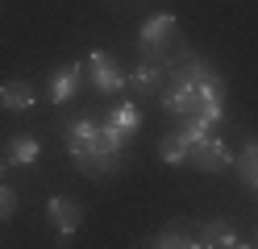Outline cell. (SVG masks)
Listing matches in <instances>:
<instances>
[{
    "label": "cell",
    "instance_id": "cell-1",
    "mask_svg": "<svg viewBox=\"0 0 258 249\" xmlns=\"http://www.w3.org/2000/svg\"><path fill=\"white\" fill-rule=\"evenodd\" d=\"M158 96H163V108L175 112L179 121H200L213 129L225 116V79L208 58L191 54V50L167 71V83Z\"/></svg>",
    "mask_w": 258,
    "mask_h": 249
},
{
    "label": "cell",
    "instance_id": "cell-2",
    "mask_svg": "<svg viewBox=\"0 0 258 249\" xmlns=\"http://www.w3.org/2000/svg\"><path fill=\"white\" fill-rule=\"evenodd\" d=\"M183 54H187V46H183V33H179L175 13H154V17H146V25H142V33H138V58L163 66V71H171Z\"/></svg>",
    "mask_w": 258,
    "mask_h": 249
},
{
    "label": "cell",
    "instance_id": "cell-3",
    "mask_svg": "<svg viewBox=\"0 0 258 249\" xmlns=\"http://www.w3.org/2000/svg\"><path fill=\"white\" fill-rule=\"evenodd\" d=\"M62 145H67L71 158H84V154H121L125 137L117 129H108V125H96V121H88V116H79V121L67 125Z\"/></svg>",
    "mask_w": 258,
    "mask_h": 249
},
{
    "label": "cell",
    "instance_id": "cell-4",
    "mask_svg": "<svg viewBox=\"0 0 258 249\" xmlns=\"http://www.w3.org/2000/svg\"><path fill=\"white\" fill-rule=\"evenodd\" d=\"M88 79H92V88L100 92V96H112V92H121V88H129V71L108 54V50H92L88 54Z\"/></svg>",
    "mask_w": 258,
    "mask_h": 249
},
{
    "label": "cell",
    "instance_id": "cell-5",
    "mask_svg": "<svg viewBox=\"0 0 258 249\" xmlns=\"http://www.w3.org/2000/svg\"><path fill=\"white\" fill-rule=\"evenodd\" d=\"M233 158H237V154H229V145H225L221 137H213V133H208L200 145H191V154H187V162L196 166V171H208V175L229 171V166H233Z\"/></svg>",
    "mask_w": 258,
    "mask_h": 249
},
{
    "label": "cell",
    "instance_id": "cell-6",
    "mask_svg": "<svg viewBox=\"0 0 258 249\" xmlns=\"http://www.w3.org/2000/svg\"><path fill=\"white\" fill-rule=\"evenodd\" d=\"M46 216H50V224L58 228V245L67 249V245H71V232L79 228V220H84V208H79L75 199H62V195H54L50 204H46Z\"/></svg>",
    "mask_w": 258,
    "mask_h": 249
},
{
    "label": "cell",
    "instance_id": "cell-7",
    "mask_svg": "<svg viewBox=\"0 0 258 249\" xmlns=\"http://www.w3.org/2000/svg\"><path fill=\"white\" fill-rule=\"evenodd\" d=\"M84 62H67L62 71L50 75V104H67V100L79 92V83H84Z\"/></svg>",
    "mask_w": 258,
    "mask_h": 249
},
{
    "label": "cell",
    "instance_id": "cell-8",
    "mask_svg": "<svg viewBox=\"0 0 258 249\" xmlns=\"http://www.w3.org/2000/svg\"><path fill=\"white\" fill-rule=\"evenodd\" d=\"M154 249H204L200 237H196V228H191L187 220H171L163 232H158V241Z\"/></svg>",
    "mask_w": 258,
    "mask_h": 249
},
{
    "label": "cell",
    "instance_id": "cell-9",
    "mask_svg": "<svg viewBox=\"0 0 258 249\" xmlns=\"http://www.w3.org/2000/svg\"><path fill=\"white\" fill-rule=\"evenodd\" d=\"M163 83H167V71H163V66H154V62H138L134 71H129V88L142 92V96L163 92Z\"/></svg>",
    "mask_w": 258,
    "mask_h": 249
},
{
    "label": "cell",
    "instance_id": "cell-10",
    "mask_svg": "<svg viewBox=\"0 0 258 249\" xmlns=\"http://www.w3.org/2000/svg\"><path fill=\"white\" fill-rule=\"evenodd\" d=\"M0 108H9V112H29V108H34V88H29L25 79H9L5 88H0Z\"/></svg>",
    "mask_w": 258,
    "mask_h": 249
},
{
    "label": "cell",
    "instance_id": "cell-11",
    "mask_svg": "<svg viewBox=\"0 0 258 249\" xmlns=\"http://www.w3.org/2000/svg\"><path fill=\"white\" fill-rule=\"evenodd\" d=\"M38 154H42L38 137H29V133H17V137H9V149H5L9 166H34Z\"/></svg>",
    "mask_w": 258,
    "mask_h": 249
},
{
    "label": "cell",
    "instance_id": "cell-12",
    "mask_svg": "<svg viewBox=\"0 0 258 249\" xmlns=\"http://www.w3.org/2000/svg\"><path fill=\"white\" fill-rule=\"evenodd\" d=\"M104 125H108V129H117L121 137L129 141V137L142 129V108H138V104H117V108L108 112V121H104Z\"/></svg>",
    "mask_w": 258,
    "mask_h": 249
},
{
    "label": "cell",
    "instance_id": "cell-13",
    "mask_svg": "<svg viewBox=\"0 0 258 249\" xmlns=\"http://www.w3.org/2000/svg\"><path fill=\"white\" fill-rule=\"evenodd\" d=\"M233 241H237V232H233L229 220H204L200 224V245L204 249H229Z\"/></svg>",
    "mask_w": 258,
    "mask_h": 249
},
{
    "label": "cell",
    "instance_id": "cell-14",
    "mask_svg": "<svg viewBox=\"0 0 258 249\" xmlns=\"http://www.w3.org/2000/svg\"><path fill=\"white\" fill-rule=\"evenodd\" d=\"M75 166L88 179H104V175H112L121 166V154H84V158H75Z\"/></svg>",
    "mask_w": 258,
    "mask_h": 249
},
{
    "label": "cell",
    "instance_id": "cell-15",
    "mask_svg": "<svg viewBox=\"0 0 258 249\" xmlns=\"http://www.w3.org/2000/svg\"><path fill=\"white\" fill-rule=\"evenodd\" d=\"M233 166H237V179L250 191H258V141H246V149L233 158Z\"/></svg>",
    "mask_w": 258,
    "mask_h": 249
},
{
    "label": "cell",
    "instance_id": "cell-16",
    "mask_svg": "<svg viewBox=\"0 0 258 249\" xmlns=\"http://www.w3.org/2000/svg\"><path fill=\"white\" fill-rule=\"evenodd\" d=\"M187 154H191V145L179 137V133H167V137L158 141V158H163L167 166H183V162H187Z\"/></svg>",
    "mask_w": 258,
    "mask_h": 249
},
{
    "label": "cell",
    "instance_id": "cell-17",
    "mask_svg": "<svg viewBox=\"0 0 258 249\" xmlns=\"http://www.w3.org/2000/svg\"><path fill=\"white\" fill-rule=\"evenodd\" d=\"M13 212H17V191H9L5 183H0V220H9Z\"/></svg>",
    "mask_w": 258,
    "mask_h": 249
},
{
    "label": "cell",
    "instance_id": "cell-18",
    "mask_svg": "<svg viewBox=\"0 0 258 249\" xmlns=\"http://www.w3.org/2000/svg\"><path fill=\"white\" fill-rule=\"evenodd\" d=\"M229 249H258V245H250V241H233Z\"/></svg>",
    "mask_w": 258,
    "mask_h": 249
},
{
    "label": "cell",
    "instance_id": "cell-19",
    "mask_svg": "<svg viewBox=\"0 0 258 249\" xmlns=\"http://www.w3.org/2000/svg\"><path fill=\"white\" fill-rule=\"evenodd\" d=\"M9 175V158H0V179H5Z\"/></svg>",
    "mask_w": 258,
    "mask_h": 249
},
{
    "label": "cell",
    "instance_id": "cell-20",
    "mask_svg": "<svg viewBox=\"0 0 258 249\" xmlns=\"http://www.w3.org/2000/svg\"><path fill=\"white\" fill-rule=\"evenodd\" d=\"M254 245H258V228H254Z\"/></svg>",
    "mask_w": 258,
    "mask_h": 249
}]
</instances>
